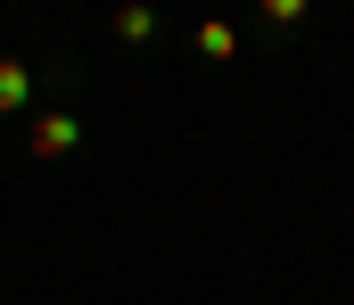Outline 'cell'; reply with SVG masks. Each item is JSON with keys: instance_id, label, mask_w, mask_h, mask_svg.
<instances>
[{"instance_id": "6da1fadb", "label": "cell", "mask_w": 354, "mask_h": 305, "mask_svg": "<svg viewBox=\"0 0 354 305\" xmlns=\"http://www.w3.org/2000/svg\"><path fill=\"white\" fill-rule=\"evenodd\" d=\"M75 140H83V124H75V115H33V132H25V149H33V157H66Z\"/></svg>"}, {"instance_id": "7a4b0ae2", "label": "cell", "mask_w": 354, "mask_h": 305, "mask_svg": "<svg viewBox=\"0 0 354 305\" xmlns=\"http://www.w3.org/2000/svg\"><path fill=\"white\" fill-rule=\"evenodd\" d=\"M25 100H33V75H25V58H0V115H17Z\"/></svg>"}, {"instance_id": "3957f363", "label": "cell", "mask_w": 354, "mask_h": 305, "mask_svg": "<svg viewBox=\"0 0 354 305\" xmlns=\"http://www.w3.org/2000/svg\"><path fill=\"white\" fill-rule=\"evenodd\" d=\"M149 33H157V8L124 0V8H115V41H149Z\"/></svg>"}, {"instance_id": "277c9868", "label": "cell", "mask_w": 354, "mask_h": 305, "mask_svg": "<svg viewBox=\"0 0 354 305\" xmlns=\"http://www.w3.org/2000/svg\"><path fill=\"white\" fill-rule=\"evenodd\" d=\"M198 50H206V58H231L239 33H231V25H198Z\"/></svg>"}, {"instance_id": "5b68a950", "label": "cell", "mask_w": 354, "mask_h": 305, "mask_svg": "<svg viewBox=\"0 0 354 305\" xmlns=\"http://www.w3.org/2000/svg\"><path fill=\"white\" fill-rule=\"evenodd\" d=\"M305 8H313V0H264V17H272V25H305Z\"/></svg>"}]
</instances>
